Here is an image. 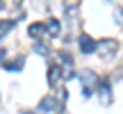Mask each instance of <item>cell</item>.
<instances>
[{"mask_svg": "<svg viewBox=\"0 0 123 114\" xmlns=\"http://www.w3.org/2000/svg\"><path fill=\"white\" fill-rule=\"evenodd\" d=\"M34 53H37V55H43V57H46V55L50 53V48L43 44V41H37V44H34Z\"/></svg>", "mask_w": 123, "mask_h": 114, "instance_id": "8fae6325", "label": "cell"}, {"mask_svg": "<svg viewBox=\"0 0 123 114\" xmlns=\"http://www.w3.org/2000/svg\"><path fill=\"white\" fill-rule=\"evenodd\" d=\"M59 101L57 98H53V96H46L43 101L39 103V107H37V112L39 114H48V112H55V110H59Z\"/></svg>", "mask_w": 123, "mask_h": 114, "instance_id": "5b68a950", "label": "cell"}, {"mask_svg": "<svg viewBox=\"0 0 123 114\" xmlns=\"http://www.w3.org/2000/svg\"><path fill=\"white\" fill-rule=\"evenodd\" d=\"M12 27H14V21H0V39H2Z\"/></svg>", "mask_w": 123, "mask_h": 114, "instance_id": "7c38bea8", "label": "cell"}, {"mask_svg": "<svg viewBox=\"0 0 123 114\" xmlns=\"http://www.w3.org/2000/svg\"><path fill=\"white\" fill-rule=\"evenodd\" d=\"M46 25V34L53 37V39H57V37L62 34V21H57V18H50L48 23H43Z\"/></svg>", "mask_w": 123, "mask_h": 114, "instance_id": "8992f818", "label": "cell"}, {"mask_svg": "<svg viewBox=\"0 0 123 114\" xmlns=\"http://www.w3.org/2000/svg\"><path fill=\"white\" fill-rule=\"evenodd\" d=\"M78 48H80L82 55H91V53H96V41H93L87 32H82V34L78 37Z\"/></svg>", "mask_w": 123, "mask_h": 114, "instance_id": "3957f363", "label": "cell"}, {"mask_svg": "<svg viewBox=\"0 0 123 114\" xmlns=\"http://www.w3.org/2000/svg\"><path fill=\"white\" fill-rule=\"evenodd\" d=\"M78 78H80V82H82V96L89 98V96L93 94V89H96V84H98L96 73H93L91 69H82V71L78 73Z\"/></svg>", "mask_w": 123, "mask_h": 114, "instance_id": "6da1fadb", "label": "cell"}, {"mask_svg": "<svg viewBox=\"0 0 123 114\" xmlns=\"http://www.w3.org/2000/svg\"><path fill=\"white\" fill-rule=\"evenodd\" d=\"M114 14H116V21H119V25H123V9H121V7H114Z\"/></svg>", "mask_w": 123, "mask_h": 114, "instance_id": "5bb4252c", "label": "cell"}, {"mask_svg": "<svg viewBox=\"0 0 123 114\" xmlns=\"http://www.w3.org/2000/svg\"><path fill=\"white\" fill-rule=\"evenodd\" d=\"M66 18H68V23H71L68 27H78V9H75L73 5L66 7Z\"/></svg>", "mask_w": 123, "mask_h": 114, "instance_id": "30bf717a", "label": "cell"}, {"mask_svg": "<svg viewBox=\"0 0 123 114\" xmlns=\"http://www.w3.org/2000/svg\"><path fill=\"white\" fill-rule=\"evenodd\" d=\"M116 50H119V44H116L114 39H103L100 44H96V53L100 55L105 62H110L112 57L116 55Z\"/></svg>", "mask_w": 123, "mask_h": 114, "instance_id": "7a4b0ae2", "label": "cell"}, {"mask_svg": "<svg viewBox=\"0 0 123 114\" xmlns=\"http://www.w3.org/2000/svg\"><path fill=\"white\" fill-rule=\"evenodd\" d=\"M59 80H62V69H59V64H53L48 69V84L55 89L59 84Z\"/></svg>", "mask_w": 123, "mask_h": 114, "instance_id": "52a82bcc", "label": "cell"}, {"mask_svg": "<svg viewBox=\"0 0 123 114\" xmlns=\"http://www.w3.org/2000/svg\"><path fill=\"white\" fill-rule=\"evenodd\" d=\"M12 2H14V5H21V2H23V0H12Z\"/></svg>", "mask_w": 123, "mask_h": 114, "instance_id": "2e32d148", "label": "cell"}, {"mask_svg": "<svg viewBox=\"0 0 123 114\" xmlns=\"http://www.w3.org/2000/svg\"><path fill=\"white\" fill-rule=\"evenodd\" d=\"M57 57H59V59H64V64H66V66H71V64H73V57H71L68 50H59Z\"/></svg>", "mask_w": 123, "mask_h": 114, "instance_id": "4fadbf2b", "label": "cell"}, {"mask_svg": "<svg viewBox=\"0 0 123 114\" xmlns=\"http://www.w3.org/2000/svg\"><path fill=\"white\" fill-rule=\"evenodd\" d=\"M23 64H25V57H16V59H12V62H2V69L5 71H21L23 69Z\"/></svg>", "mask_w": 123, "mask_h": 114, "instance_id": "ba28073f", "label": "cell"}, {"mask_svg": "<svg viewBox=\"0 0 123 114\" xmlns=\"http://www.w3.org/2000/svg\"><path fill=\"white\" fill-rule=\"evenodd\" d=\"M96 89H98V96H100V103L103 105H110L112 103V84L107 80H98Z\"/></svg>", "mask_w": 123, "mask_h": 114, "instance_id": "277c9868", "label": "cell"}, {"mask_svg": "<svg viewBox=\"0 0 123 114\" xmlns=\"http://www.w3.org/2000/svg\"><path fill=\"white\" fill-rule=\"evenodd\" d=\"M5 55H7V50H5V48H0V59H5Z\"/></svg>", "mask_w": 123, "mask_h": 114, "instance_id": "9a60e30c", "label": "cell"}, {"mask_svg": "<svg viewBox=\"0 0 123 114\" xmlns=\"http://www.w3.org/2000/svg\"><path fill=\"white\" fill-rule=\"evenodd\" d=\"M27 34H30L32 39H37V37H43V34H46V25H43V23H32L30 30H27Z\"/></svg>", "mask_w": 123, "mask_h": 114, "instance_id": "9c48e42d", "label": "cell"}, {"mask_svg": "<svg viewBox=\"0 0 123 114\" xmlns=\"http://www.w3.org/2000/svg\"><path fill=\"white\" fill-rule=\"evenodd\" d=\"M21 114H32V112H27V110H23V112H21Z\"/></svg>", "mask_w": 123, "mask_h": 114, "instance_id": "e0dca14e", "label": "cell"}]
</instances>
